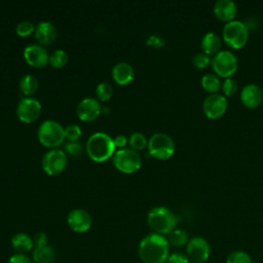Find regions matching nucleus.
<instances>
[{
	"label": "nucleus",
	"mask_w": 263,
	"mask_h": 263,
	"mask_svg": "<svg viewBox=\"0 0 263 263\" xmlns=\"http://www.w3.org/2000/svg\"><path fill=\"white\" fill-rule=\"evenodd\" d=\"M168 240L160 234L150 233L142 238L138 253L144 263H164L168 258Z\"/></svg>",
	"instance_id": "1"
},
{
	"label": "nucleus",
	"mask_w": 263,
	"mask_h": 263,
	"mask_svg": "<svg viewBox=\"0 0 263 263\" xmlns=\"http://www.w3.org/2000/svg\"><path fill=\"white\" fill-rule=\"evenodd\" d=\"M88 157L96 162H104L113 157L116 147L113 138L104 132H97L91 134L85 146Z\"/></svg>",
	"instance_id": "2"
},
{
	"label": "nucleus",
	"mask_w": 263,
	"mask_h": 263,
	"mask_svg": "<svg viewBox=\"0 0 263 263\" xmlns=\"http://www.w3.org/2000/svg\"><path fill=\"white\" fill-rule=\"evenodd\" d=\"M147 223L154 233L164 235L175 230L178 218L166 206H155L148 213Z\"/></svg>",
	"instance_id": "3"
},
{
	"label": "nucleus",
	"mask_w": 263,
	"mask_h": 263,
	"mask_svg": "<svg viewBox=\"0 0 263 263\" xmlns=\"http://www.w3.org/2000/svg\"><path fill=\"white\" fill-rule=\"evenodd\" d=\"M37 137L43 146L54 149L65 140V127L55 120L47 119L39 125Z\"/></svg>",
	"instance_id": "4"
},
{
	"label": "nucleus",
	"mask_w": 263,
	"mask_h": 263,
	"mask_svg": "<svg viewBox=\"0 0 263 263\" xmlns=\"http://www.w3.org/2000/svg\"><path fill=\"white\" fill-rule=\"evenodd\" d=\"M222 37L225 43L231 48H241L248 42L249 28L243 22L239 20H232L224 25Z\"/></svg>",
	"instance_id": "5"
},
{
	"label": "nucleus",
	"mask_w": 263,
	"mask_h": 263,
	"mask_svg": "<svg viewBox=\"0 0 263 263\" xmlns=\"http://www.w3.org/2000/svg\"><path fill=\"white\" fill-rule=\"evenodd\" d=\"M148 151L154 158L165 160L175 153L176 145L171 136L165 133H155L148 140Z\"/></svg>",
	"instance_id": "6"
},
{
	"label": "nucleus",
	"mask_w": 263,
	"mask_h": 263,
	"mask_svg": "<svg viewBox=\"0 0 263 263\" xmlns=\"http://www.w3.org/2000/svg\"><path fill=\"white\" fill-rule=\"evenodd\" d=\"M211 66L219 77H231L238 68V61L236 55L227 49L220 50L213 55Z\"/></svg>",
	"instance_id": "7"
},
{
	"label": "nucleus",
	"mask_w": 263,
	"mask_h": 263,
	"mask_svg": "<svg viewBox=\"0 0 263 263\" xmlns=\"http://www.w3.org/2000/svg\"><path fill=\"white\" fill-rule=\"evenodd\" d=\"M112 160L114 166L123 174H133L142 165V158L140 154L132 148L116 150Z\"/></svg>",
	"instance_id": "8"
},
{
	"label": "nucleus",
	"mask_w": 263,
	"mask_h": 263,
	"mask_svg": "<svg viewBox=\"0 0 263 263\" xmlns=\"http://www.w3.org/2000/svg\"><path fill=\"white\" fill-rule=\"evenodd\" d=\"M68 164V156L62 149L48 150L41 159V167L45 174L57 176L63 173Z\"/></svg>",
	"instance_id": "9"
},
{
	"label": "nucleus",
	"mask_w": 263,
	"mask_h": 263,
	"mask_svg": "<svg viewBox=\"0 0 263 263\" xmlns=\"http://www.w3.org/2000/svg\"><path fill=\"white\" fill-rule=\"evenodd\" d=\"M42 110L41 103L33 97H24L20 100L16 106L17 118L25 122L31 123L37 120Z\"/></svg>",
	"instance_id": "10"
},
{
	"label": "nucleus",
	"mask_w": 263,
	"mask_h": 263,
	"mask_svg": "<svg viewBox=\"0 0 263 263\" xmlns=\"http://www.w3.org/2000/svg\"><path fill=\"white\" fill-rule=\"evenodd\" d=\"M186 254L193 263H204L211 255V247L206 239L195 236L190 238L186 245Z\"/></svg>",
	"instance_id": "11"
},
{
	"label": "nucleus",
	"mask_w": 263,
	"mask_h": 263,
	"mask_svg": "<svg viewBox=\"0 0 263 263\" xmlns=\"http://www.w3.org/2000/svg\"><path fill=\"white\" fill-rule=\"evenodd\" d=\"M227 99L224 95L210 93L202 102V111L210 119L220 118L227 110Z\"/></svg>",
	"instance_id": "12"
},
{
	"label": "nucleus",
	"mask_w": 263,
	"mask_h": 263,
	"mask_svg": "<svg viewBox=\"0 0 263 263\" xmlns=\"http://www.w3.org/2000/svg\"><path fill=\"white\" fill-rule=\"evenodd\" d=\"M101 113L102 107L100 102L91 97L82 99L76 107V114L78 118L85 122L93 121L99 117Z\"/></svg>",
	"instance_id": "13"
},
{
	"label": "nucleus",
	"mask_w": 263,
	"mask_h": 263,
	"mask_svg": "<svg viewBox=\"0 0 263 263\" xmlns=\"http://www.w3.org/2000/svg\"><path fill=\"white\" fill-rule=\"evenodd\" d=\"M25 61L34 68H42L49 61V54L47 50L41 44H30L24 49Z\"/></svg>",
	"instance_id": "14"
},
{
	"label": "nucleus",
	"mask_w": 263,
	"mask_h": 263,
	"mask_svg": "<svg viewBox=\"0 0 263 263\" xmlns=\"http://www.w3.org/2000/svg\"><path fill=\"white\" fill-rule=\"evenodd\" d=\"M69 227L78 233L87 231L91 226V217L89 213L83 209H74L67 216Z\"/></svg>",
	"instance_id": "15"
},
{
	"label": "nucleus",
	"mask_w": 263,
	"mask_h": 263,
	"mask_svg": "<svg viewBox=\"0 0 263 263\" xmlns=\"http://www.w3.org/2000/svg\"><path fill=\"white\" fill-rule=\"evenodd\" d=\"M240 101L247 108H256L263 101V90L258 84L249 83L240 91Z\"/></svg>",
	"instance_id": "16"
},
{
	"label": "nucleus",
	"mask_w": 263,
	"mask_h": 263,
	"mask_svg": "<svg viewBox=\"0 0 263 263\" xmlns=\"http://www.w3.org/2000/svg\"><path fill=\"white\" fill-rule=\"evenodd\" d=\"M35 37L41 45H49L58 37L57 27L51 22L42 21L36 26Z\"/></svg>",
	"instance_id": "17"
},
{
	"label": "nucleus",
	"mask_w": 263,
	"mask_h": 263,
	"mask_svg": "<svg viewBox=\"0 0 263 263\" xmlns=\"http://www.w3.org/2000/svg\"><path fill=\"white\" fill-rule=\"evenodd\" d=\"M111 74L113 80L120 85H126L135 78V70L127 62L116 63L112 68Z\"/></svg>",
	"instance_id": "18"
},
{
	"label": "nucleus",
	"mask_w": 263,
	"mask_h": 263,
	"mask_svg": "<svg viewBox=\"0 0 263 263\" xmlns=\"http://www.w3.org/2000/svg\"><path fill=\"white\" fill-rule=\"evenodd\" d=\"M213 11L219 20L227 23L234 20L237 13V5L232 0H217L214 3Z\"/></svg>",
	"instance_id": "19"
},
{
	"label": "nucleus",
	"mask_w": 263,
	"mask_h": 263,
	"mask_svg": "<svg viewBox=\"0 0 263 263\" xmlns=\"http://www.w3.org/2000/svg\"><path fill=\"white\" fill-rule=\"evenodd\" d=\"M221 44H222V41L220 36L214 32L205 33L202 36L200 41L201 49L208 55H211V54L214 55L217 52H219L221 48Z\"/></svg>",
	"instance_id": "20"
},
{
	"label": "nucleus",
	"mask_w": 263,
	"mask_h": 263,
	"mask_svg": "<svg viewBox=\"0 0 263 263\" xmlns=\"http://www.w3.org/2000/svg\"><path fill=\"white\" fill-rule=\"evenodd\" d=\"M11 246L12 248L20 254H25L30 252L34 247L33 238H31L26 233H16L11 238Z\"/></svg>",
	"instance_id": "21"
},
{
	"label": "nucleus",
	"mask_w": 263,
	"mask_h": 263,
	"mask_svg": "<svg viewBox=\"0 0 263 263\" xmlns=\"http://www.w3.org/2000/svg\"><path fill=\"white\" fill-rule=\"evenodd\" d=\"M54 251L48 246L35 247L33 251V261L34 263H52L54 260Z\"/></svg>",
	"instance_id": "22"
},
{
	"label": "nucleus",
	"mask_w": 263,
	"mask_h": 263,
	"mask_svg": "<svg viewBox=\"0 0 263 263\" xmlns=\"http://www.w3.org/2000/svg\"><path fill=\"white\" fill-rule=\"evenodd\" d=\"M39 87V81L36 76L32 74H25L20 79V88L24 95L31 97Z\"/></svg>",
	"instance_id": "23"
},
{
	"label": "nucleus",
	"mask_w": 263,
	"mask_h": 263,
	"mask_svg": "<svg viewBox=\"0 0 263 263\" xmlns=\"http://www.w3.org/2000/svg\"><path fill=\"white\" fill-rule=\"evenodd\" d=\"M200 82H201V86L203 87V89H205L206 91H209L211 93L218 92L219 89L221 88V85H222L220 77L217 74H214V73L204 74L201 77Z\"/></svg>",
	"instance_id": "24"
},
{
	"label": "nucleus",
	"mask_w": 263,
	"mask_h": 263,
	"mask_svg": "<svg viewBox=\"0 0 263 263\" xmlns=\"http://www.w3.org/2000/svg\"><path fill=\"white\" fill-rule=\"evenodd\" d=\"M69 61V55L64 49H57L49 54L48 63L53 68H63Z\"/></svg>",
	"instance_id": "25"
},
{
	"label": "nucleus",
	"mask_w": 263,
	"mask_h": 263,
	"mask_svg": "<svg viewBox=\"0 0 263 263\" xmlns=\"http://www.w3.org/2000/svg\"><path fill=\"white\" fill-rule=\"evenodd\" d=\"M189 241L188 233L183 229H175L170 233L168 243L175 247H182L187 245Z\"/></svg>",
	"instance_id": "26"
},
{
	"label": "nucleus",
	"mask_w": 263,
	"mask_h": 263,
	"mask_svg": "<svg viewBox=\"0 0 263 263\" xmlns=\"http://www.w3.org/2000/svg\"><path fill=\"white\" fill-rule=\"evenodd\" d=\"M128 144L132 149L139 151V150H143L148 145V141L144 134L140 132H135L129 136Z\"/></svg>",
	"instance_id": "27"
},
{
	"label": "nucleus",
	"mask_w": 263,
	"mask_h": 263,
	"mask_svg": "<svg viewBox=\"0 0 263 263\" xmlns=\"http://www.w3.org/2000/svg\"><path fill=\"white\" fill-rule=\"evenodd\" d=\"M113 93L112 85L109 82H100L96 87V95L102 102L108 101Z\"/></svg>",
	"instance_id": "28"
},
{
	"label": "nucleus",
	"mask_w": 263,
	"mask_h": 263,
	"mask_svg": "<svg viewBox=\"0 0 263 263\" xmlns=\"http://www.w3.org/2000/svg\"><path fill=\"white\" fill-rule=\"evenodd\" d=\"M81 136L82 130L78 124H69L65 127V139L69 142H78Z\"/></svg>",
	"instance_id": "29"
},
{
	"label": "nucleus",
	"mask_w": 263,
	"mask_h": 263,
	"mask_svg": "<svg viewBox=\"0 0 263 263\" xmlns=\"http://www.w3.org/2000/svg\"><path fill=\"white\" fill-rule=\"evenodd\" d=\"M226 263H252L251 257L243 251H233L227 256Z\"/></svg>",
	"instance_id": "30"
},
{
	"label": "nucleus",
	"mask_w": 263,
	"mask_h": 263,
	"mask_svg": "<svg viewBox=\"0 0 263 263\" xmlns=\"http://www.w3.org/2000/svg\"><path fill=\"white\" fill-rule=\"evenodd\" d=\"M36 26L30 21H22L16 25V34L21 37H27L32 33H35Z\"/></svg>",
	"instance_id": "31"
},
{
	"label": "nucleus",
	"mask_w": 263,
	"mask_h": 263,
	"mask_svg": "<svg viewBox=\"0 0 263 263\" xmlns=\"http://www.w3.org/2000/svg\"><path fill=\"white\" fill-rule=\"evenodd\" d=\"M237 87H238V84H237L236 80L232 77L225 78L224 81L222 82V85H221L222 91H223L225 97L233 96L237 91Z\"/></svg>",
	"instance_id": "32"
},
{
	"label": "nucleus",
	"mask_w": 263,
	"mask_h": 263,
	"mask_svg": "<svg viewBox=\"0 0 263 263\" xmlns=\"http://www.w3.org/2000/svg\"><path fill=\"white\" fill-rule=\"evenodd\" d=\"M83 146L79 142H68L64 146V151L67 154V156L71 157H77L80 156L83 152Z\"/></svg>",
	"instance_id": "33"
},
{
	"label": "nucleus",
	"mask_w": 263,
	"mask_h": 263,
	"mask_svg": "<svg viewBox=\"0 0 263 263\" xmlns=\"http://www.w3.org/2000/svg\"><path fill=\"white\" fill-rule=\"evenodd\" d=\"M212 58L204 52H197L192 57V63L194 67L198 69H204L211 64Z\"/></svg>",
	"instance_id": "34"
},
{
	"label": "nucleus",
	"mask_w": 263,
	"mask_h": 263,
	"mask_svg": "<svg viewBox=\"0 0 263 263\" xmlns=\"http://www.w3.org/2000/svg\"><path fill=\"white\" fill-rule=\"evenodd\" d=\"M166 263H190V260L188 259L187 255L182 253H174L168 256Z\"/></svg>",
	"instance_id": "35"
},
{
	"label": "nucleus",
	"mask_w": 263,
	"mask_h": 263,
	"mask_svg": "<svg viewBox=\"0 0 263 263\" xmlns=\"http://www.w3.org/2000/svg\"><path fill=\"white\" fill-rule=\"evenodd\" d=\"M8 263H32L30 258L25 255V254H20V253H16L14 255H12L9 260H8Z\"/></svg>",
	"instance_id": "36"
},
{
	"label": "nucleus",
	"mask_w": 263,
	"mask_h": 263,
	"mask_svg": "<svg viewBox=\"0 0 263 263\" xmlns=\"http://www.w3.org/2000/svg\"><path fill=\"white\" fill-rule=\"evenodd\" d=\"M35 247H40V246H45L47 245V236L43 232H38L35 234L33 238Z\"/></svg>",
	"instance_id": "37"
},
{
	"label": "nucleus",
	"mask_w": 263,
	"mask_h": 263,
	"mask_svg": "<svg viewBox=\"0 0 263 263\" xmlns=\"http://www.w3.org/2000/svg\"><path fill=\"white\" fill-rule=\"evenodd\" d=\"M114 145L116 148H119V149H123L125 148L126 144L128 143V139L124 136V135H118L116 136L114 139Z\"/></svg>",
	"instance_id": "38"
}]
</instances>
